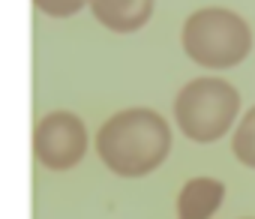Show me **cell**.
Masks as SVG:
<instances>
[{"mask_svg": "<svg viewBox=\"0 0 255 219\" xmlns=\"http://www.w3.org/2000/svg\"><path fill=\"white\" fill-rule=\"evenodd\" d=\"M240 111V93L222 78H192L174 99V120L180 132L198 144L219 141Z\"/></svg>", "mask_w": 255, "mask_h": 219, "instance_id": "3", "label": "cell"}, {"mask_svg": "<svg viewBox=\"0 0 255 219\" xmlns=\"http://www.w3.org/2000/svg\"><path fill=\"white\" fill-rule=\"evenodd\" d=\"M225 198V183L216 177H192L177 195V219H210Z\"/></svg>", "mask_w": 255, "mask_h": 219, "instance_id": "6", "label": "cell"}, {"mask_svg": "<svg viewBox=\"0 0 255 219\" xmlns=\"http://www.w3.org/2000/svg\"><path fill=\"white\" fill-rule=\"evenodd\" d=\"M33 153L48 171H69L87 153L84 120L72 111H48L33 129Z\"/></svg>", "mask_w": 255, "mask_h": 219, "instance_id": "4", "label": "cell"}, {"mask_svg": "<svg viewBox=\"0 0 255 219\" xmlns=\"http://www.w3.org/2000/svg\"><path fill=\"white\" fill-rule=\"evenodd\" d=\"M252 45L249 24L222 6H204L183 21V51L207 69L237 66Z\"/></svg>", "mask_w": 255, "mask_h": 219, "instance_id": "2", "label": "cell"}, {"mask_svg": "<svg viewBox=\"0 0 255 219\" xmlns=\"http://www.w3.org/2000/svg\"><path fill=\"white\" fill-rule=\"evenodd\" d=\"M87 6L93 18L114 33L141 30L153 15V0H87Z\"/></svg>", "mask_w": 255, "mask_h": 219, "instance_id": "5", "label": "cell"}, {"mask_svg": "<svg viewBox=\"0 0 255 219\" xmlns=\"http://www.w3.org/2000/svg\"><path fill=\"white\" fill-rule=\"evenodd\" d=\"M231 150L246 168H255V105L240 117V126H234Z\"/></svg>", "mask_w": 255, "mask_h": 219, "instance_id": "7", "label": "cell"}, {"mask_svg": "<svg viewBox=\"0 0 255 219\" xmlns=\"http://www.w3.org/2000/svg\"><path fill=\"white\" fill-rule=\"evenodd\" d=\"M33 3L45 15H51V18H69V15H75L87 3V0H33Z\"/></svg>", "mask_w": 255, "mask_h": 219, "instance_id": "8", "label": "cell"}, {"mask_svg": "<svg viewBox=\"0 0 255 219\" xmlns=\"http://www.w3.org/2000/svg\"><path fill=\"white\" fill-rule=\"evenodd\" d=\"M96 153L111 174L144 177L168 159L171 129L153 108H123L102 123Z\"/></svg>", "mask_w": 255, "mask_h": 219, "instance_id": "1", "label": "cell"}]
</instances>
